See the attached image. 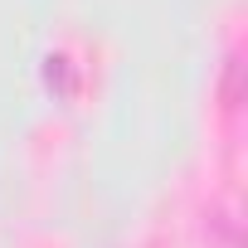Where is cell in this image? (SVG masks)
<instances>
[{"label":"cell","instance_id":"cell-1","mask_svg":"<svg viewBox=\"0 0 248 248\" xmlns=\"http://www.w3.org/2000/svg\"><path fill=\"white\" fill-rule=\"evenodd\" d=\"M49 83H59V93H68V59H49Z\"/></svg>","mask_w":248,"mask_h":248},{"label":"cell","instance_id":"cell-2","mask_svg":"<svg viewBox=\"0 0 248 248\" xmlns=\"http://www.w3.org/2000/svg\"><path fill=\"white\" fill-rule=\"evenodd\" d=\"M224 102H229V107L238 102V63H229V78H224Z\"/></svg>","mask_w":248,"mask_h":248}]
</instances>
